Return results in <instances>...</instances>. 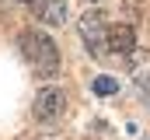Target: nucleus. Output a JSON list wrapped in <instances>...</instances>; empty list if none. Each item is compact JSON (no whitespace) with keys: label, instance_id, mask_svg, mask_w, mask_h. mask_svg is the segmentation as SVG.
I'll use <instances>...</instances> for the list:
<instances>
[{"label":"nucleus","instance_id":"obj_2","mask_svg":"<svg viewBox=\"0 0 150 140\" xmlns=\"http://www.w3.org/2000/svg\"><path fill=\"white\" fill-rule=\"evenodd\" d=\"M80 39L94 60H108V18L101 11H87L80 18Z\"/></svg>","mask_w":150,"mask_h":140},{"label":"nucleus","instance_id":"obj_4","mask_svg":"<svg viewBox=\"0 0 150 140\" xmlns=\"http://www.w3.org/2000/svg\"><path fill=\"white\" fill-rule=\"evenodd\" d=\"M136 49L133 25H108V56H129Z\"/></svg>","mask_w":150,"mask_h":140},{"label":"nucleus","instance_id":"obj_8","mask_svg":"<svg viewBox=\"0 0 150 140\" xmlns=\"http://www.w3.org/2000/svg\"><path fill=\"white\" fill-rule=\"evenodd\" d=\"M21 4H28V7H32V4H35V0H21Z\"/></svg>","mask_w":150,"mask_h":140},{"label":"nucleus","instance_id":"obj_3","mask_svg":"<svg viewBox=\"0 0 150 140\" xmlns=\"http://www.w3.org/2000/svg\"><path fill=\"white\" fill-rule=\"evenodd\" d=\"M32 112H35L38 123H56V119H63V112H67V95H63L59 88H42L35 95Z\"/></svg>","mask_w":150,"mask_h":140},{"label":"nucleus","instance_id":"obj_5","mask_svg":"<svg viewBox=\"0 0 150 140\" xmlns=\"http://www.w3.org/2000/svg\"><path fill=\"white\" fill-rule=\"evenodd\" d=\"M32 14L45 25H63L67 21V0H35Z\"/></svg>","mask_w":150,"mask_h":140},{"label":"nucleus","instance_id":"obj_1","mask_svg":"<svg viewBox=\"0 0 150 140\" xmlns=\"http://www.w3.org/2000/svg\"><path fill=\"white\" fill-rule=\"evenodd\" d=\"M18 49H21L25 63L35 70V74H42V77H52L59 70V49H56V42L45 32H35V28L21 32L18 35Z\"/></svg>","mask_w":150,"mask_h":140},{"label":"nucleus","instance_id":"obj_6","mask_svg":"<svg viewBox=\"0 0 150 140\" xmlns=\"http://www.w3.org/2000/svg\"><path fill=\"white\" fill-rule=\"evenodd\" d=\"M94 95H101V98H108V95H115L119 91V81L115 77H108V74H101V77H94Z\"/></svg>","mask_w":150,"mask_h":140},{"label":"nucleus","instance_id":"obj_7","mask_svg":"<svg viewBox=\"0 0 150 140\" xmlns=\"http://www.w3.org/2000/svg\"><path fill=\"white\" fill-rule=\"evenodd\" d=\"M140 95H143V102L150 105V81H143V84H140Z\"/></svg>","mask_w":150,"mask_h":140}]
</instances>
